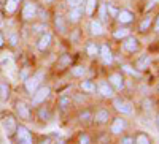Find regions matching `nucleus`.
I'll use <instances>...</instances> for the list:
<instances>
[{
	"instance_id": "nucleus-1",
	"label": "nucleus",
	"mask_w": 159,
	"mask_h": 144,
	"mask_svg": "<svg viewBox=\"0 0 159 144\" xmlns=\"http://www.w3.org/2000/svg\"><path fill=\"white\" fill-rule=\"evenodd\" d=\"M49 29L52 30V33L61 36V38H67L69 32H70V25L65 19V15H64V10H52V15H51V19H49Z\"/></svg>"
},
{
	"instance_id": "nucleus-2",
	"label": "nucleus",
	"mask_w": 159,
	"mask_h": 144,
	"mask_svg": "<svg viewBox=\"0 0 159 144\" xmlns=\"http://www.w3.org/2000/svg\"><path fill=\"white\" fill-rule=\"evenodd\" d=\"M76 62V56L72 51H62L61 54L56 57L54 63L51 65V71L56 76H62L69 71V68Z\"/></svg>"
},
{
	"instance_id": "nucleus-3",
	"label": "nucleus",
	"mask_w": 159,
	"mask_h": 144,
	"mask_svg": "<svg viewBox=\"0 0 159 144\" xmlns=\"http://www.w3.org/2000/svg\"><path fill=\"white\" fill-rule=\"evenodd\" d=\"M46 76H48V71L45 68H37V70H34V73L27 79L22 81V90L29 95V98L32 97V94L40 86H43L46 83Z\"/></svg>"
},
{
	"instance_id": "nucleus-4",
	"label": "nucleus",
	"mask_w": 159,
	"mask_h": 144,
	"mask_svg": "<svg viewBox=\"0 0 159 144\" xmlns=\"http://www.w3.org/2000/svg\"><path fill=\"white\" fill-rule=\"evenodd\" d=\"M110 106H111V111L119 114V116H132L135 114V106L129 98H126L123 94H116L111 100H110Z\"/></svg>"
},
{
	"instance_id": "nucleus-5",
	"label": "nucleus",
	"mask_w": 159,
	"mask_h": 144,
	"mask_svg": "<svg viewBox=\"0 0 159 144\" xmlns=\"http://www.w3.org/2000/svg\"><path fill=\"white\" fill-rule=\"evenodd\" d=\"M119 49H121L124 54H127L129 57H134V56L140 54L142 49H143L140 36L135 35V33H130L129 36L124 38V40L119 41Z\"/></svg>"
},
{
	"instance_id": "nucleus-6",
	"label": "nucleus",
	"mask_w": 159,
	"mask_h": 144,
	"mask_svg": "<svg viewBox=\"0 0 159 144\" xmlns=\"http://www.w3.org/2000/svg\"><path fill=\"white\" fill-rule=\"evenodd\" d=\"M54 40H56V35L52 33L51 29H48V30H45L43 33H40L35 38L34 46H35L37 52H40V54L45 56V54H49L51 49L54 48Z\"/></svg>"
},
{
	"instance_id": "nucleus-7",
	"label": "nucleus",
	"mask_w": 159,
	"mask_h": 144,
	"mask_svg": "<svg viewBox=\"0 0 159 144\" xmlns=\"http://www.w3.org/2000/svg\"><path fill=\"white\" fill-rule=\"evenodd\" d=\"M86 21V30H88V36L94 38V40H100L105 38L108 33V27L105 25L99 18H91V19H84Z\"/></svg>"
},
{
	"instance_id": "nucleus-8",
	"label": "nucleus",
	"mask_w": 159,
	"mask_h": 144,
	"mask_svg": "<svg viewBox=\"0 0 159 144\" xmlns=\"http://www.w3.org/2000/svg\"><path fill=\"white\" fill-rule=\"evenodd\" d=\"M13 112L22 124H29L34 121V108L30 106V103L24 100H16L13 103Z\"/></svg>"
},
{
	"instance_id": "nucleus-9",
	"label": "nucleus",
	"mask_w": 159,
	"mask_h": 144,
	"mask_svg": "<svg viewBox=\"0 0 159 144\" xmlns=\"http://www.w3.org/2000/svg\"><path fill=\"white\" fill-rule=\"evenodd\" d=\"M54 114H56L54 106H52L49 101H46L43 104H40V106L34 108V117H35L34 121L40 122L42 125H48V124L52 122V119H54Z\"/></svg>"
},
{
	"instance_id": "nucleus-10",
	"label": "nucleus",
	"mask_w": 159,
	"mask_h": 144,
	"mask_svg": "<svg viewBox=\"0 0 159 144\" xmlns=\"http://www.w3.org/2000/svg\"><path fill=\"white\" fill-rule=\"evenodd\" d=\"M38 2L37 0H24L19 8V18L24 24H32L37 21V13H38Z\"/></svg>"
},
{
	"instance_id": "nucleus-11",
	"label": "nucleus",
	"mask_w": 159,
	"mask_h": 144,
	"mask_svg": "<svg viewBox=\"0 0 159 144\" xmlns=\"http://www.w3.org/2000/svg\"><path fill=\"white\" fill-rule=\"evenodd\" d=\"M105 79L108 81V84L115 89L116 94H124L127 89V78L121 70H111L107 73Z\"/></svg>"
},
{
	"instance_id": "nucleus-12",
	"label": "nucleus",
	"mask_w": 159,
	"mask_h": 144,
	"mask_svg": "<svg viewBox=\"0 0 159 144\" xmlns=\"http://www.w3.org/2000/svg\"><path fill=\"white\" fill-rule=\"evenodd\" d=\"M113 117V111L111 108H107V106H94L92 108V127H97V128H102V127H107Z\"/></svg>"
},
{
	"instance_id": "nucleus-13",
	"label": "nucleus",
	"mask_w": 159,
	"mask_h": 144,
	"mask_svg": "<svg viewBox=\"0 0 159 144\" xmlns=\"http://www.w3.org/2000/svg\"><path fill=\"white\" fill-rule=\"evenodd\" d=\"M0 124H2V128H3L7 138H13V135H15L16 128L19 125V121L13 111H2L0 112Z\"/></svg>"
},
{
	"instance_id": "nucleus-14",
	"label": "nucleus",
	"mask_w": 159,
	"mask_h": 144,
	"mask_svg": "<svg viewBox=\"0 0 159 144\" xmlns=\"http://www.w3.org/2000/svg\"><path fill=\"white\" fill-rule=\"evenodd\" d=\"M129 130V121L126 116H119V114H115L111 117V121L108 124V133L115 138H119L121 135L127 133Z\"/></svg>"
},
{
	"instance_id": "nucleus-15",
	"label": "nucleus",
	"mask_w": 159,
	"mask_h": 144,
	"mask_svg": "<svg viewBox=\"0 0 159 144\" xmlns=\"http://www.w3.org/2000/svg\"><path fill=\"white\" fill-rule=\"evenodd\" d=\"M105 68H111L116 63V54L113 51V46L108 41H100V49H99V59H97Z\"/></svg>"
},
{
	"instance_id": "nucleus-16",
	"label": "nucleus",
	"mask_w": 159,
	"mask_h": 144,
	"mask_svg": "<svg viewBox=\"0 0 159 144\" xmlns=\"http://www.w3.org/2000/svg\"><path fill=\"white\" fill-rule=\"evenodd\" d=\"M51 97H52V86L48 84V83H45L43 86H40V87L35 90V92L32 94L29 103H30L32 108H37V106H40V104H43V103L49 101Z\"/></svg>"
},
{
	"instance_id": "nucleus-17",
	"label": "nucleus",
	"mask_w": 159,
	"mask_h": 144,
	"mask_svg": "<svg viewBox=\"0 0 159 144\" xmlns=\"http://www.w3.org/2000/svg\"><path fill=\"white\" fill-rule=\"evenodd\" d=\"M64 15H65V19H67L70 27L81 25L83 21L86 19L84 18V8H83V5H78V6H73V8L64 10Z\"/></svg>"
},
{
	"instance_id": "nucleus-18",
	"label": "nucleus",
	"mask_w": 159,
	"mask_h": 144,
	"mask_svg": "<svg viewBox=\"0 0 159 144\" xmlns=\"http://www.w3.org/2000/svg\"><path fill=\"white\" fill-rule=\"evenodd\" d=\"M73 108H75V104H73V100H72V94H67V92L59 94V97L56 98V103H54L56 112L61 114V116H67Z\"/></svg>"
},
{
	"instance_id": "nucleus-19",
	"label": "nucleus",
	"mask_w": 159,
	"mask_h": 144,
	"mask_svg": "<svg viewBox=\"0 0 159 144\" xmlns=\"http://www.w3.org/2000/svg\"><path fill=\"white\" fill-rule=\"evenodd\" d=\"M137 22V13L134 10H130L127 6H119V11L115 18L113 24H119V25H134Z\"/></svg>"
},
{
	"instance_id": "nucleus-20",
	"label": "nucleus",
	"mask_w": 159,
	"mask_h": 144,
	"mask_svg": "<svg viewBox=\"0 0 159 144\" xmlns=\"http://www.w3.org/2000/svg\"><path fill=\"white\" fill-rule=\"evenodd\" d=\"M11 139L15 141V144H35L32 132L27 128V125L21 124V122H19V125H18L16 132H15V135H13Z\"/></svg>"
},
{
	"instance_id": "nucleus-21",
	"label": "nucleus",
	"mask_w": 159,
	"mask_h": 144,
	"mask_svg": "<svg viewBox=\"0 0 159 144\" xmlns=\"http://www.w3.org/2000/svg\"><path fill=\"white\" fill-rule=\"evenodd\" d=\"M153 16H154V13H145V15H142V18H137V22H135L137 35H148V33H151Z\"/></svg>"
},
{
	"instance_id": "nucleus-22",
	"label": "nucleus",
	"mask_w": 159,
	"mask_h": 144,
	"mask_svg": "<svg viewBox=\"0 0 159 144\" xmlns=\"http://www.w3.org/2000/svg\"><path fill=\"white\" fill-rule=\"evenodd\" d=\"M96 84H97V87H96V95H99L102 100L110 101V100L116 95L115 89L108 84V81L105 79V78H102V79H96Z\"/></svg>"
},
{
	"instance_id": "nucleus-23",
	"label": "nucleus",
	"mask_w": 159,
	"mask_h": 144,
	"mask_svg": "<svg viewBox=\"0 0 159 144\" xmlns=\"http://www.w3.org/2000/svg\"><path fill=\"white\" fill-rule=\"evenodd\" d=\"M130 63L134 65L139 71H142L145 74L151 68V65H153V56L148 54V52H140V54L135 56V59H132Z\"/></svg>"
},
{
	"instance_id": "nucleus-24",
	"label": "nucleus",
	"mask_w": 159,
	"mask_h": 144,
	"mask_svg": "<svg viewBox=\"0 0 159 144\" xmlns=\"http://www.w3.org/2000/svg\"><path fill=\"white\" fill-rule=\"evenodd\" d=\"M99 49H100V41L94 38H88L83 41V52L89 60H97L99 59Z\"/></svg>"
},
{
	"instance_id": "nucleus-25",
	"label": "nucleus",
	"mask_w": 159,
	"mask_h": 144,
	"mask_svg": "<svg viewBox=\"0 0 159 144\" xmlns=\"http://www.w3.org/2000/svg\"><path fill=\"white\" fill-rule=\"evenodd\" d=\"M130 33H134V29L130 25H119V24H115V27H111L110 30V38L111 41H121L124 40L126 36H129Z\"/></svg>"
},
{
	"instance_id": "nucleus-26",
	"label": "nucleus",
	"mask_w": 159,
	"mask_h": 144,
	"mask_svg": "<svg viewBox=\"0 0 159 144\" xmlns=\"http://www.w3.org/2000/svg\"><path fill=\"white\" fill-rule=\"evenodd\" d=\"M78 90L80 92H83V94H86V95H96V87H97V84H96V79L94 78H91V76H86V78H83V79H78Z\"/></svg>"
},
{
	"instance_id": "nucleus-27",
	"label": "nucleus",
	"mask_w": 159,
	"mask_h": 144,
	"mask_svg": "<svg viewBox=\"0 0 159 144\" xmlns=\"http://www.w3.org/2000/svg\"><path fill=\"white\" fill-rule=\"evenodd\" d=\"M88 73H89V68H88V65L86 63H78V62H75L72 67L69 68V71H67V74L72 78V79H83V78H86L88 76Z\"/></svg>"
},
{
	"instance_id": "nucleus-28",
	"label": "nucleus",
	"mask_w": 159,
	"mask_h": 144,
	"mask_svg": "<svg viewBox=\"0 0 159 144\" xmlns=\"http://www.w3.org/2000/svg\"><path fill=\"white\" fill-rule=\"evenodd\" d=\"M76 122L81 127L92 125V108L91 106H83L76 112Z\"/></svg>"
},
{
	"instance_id": "nucleus-29",
	"label": "nucleus",
	"mask_w": 159,
	"mask_h": 144,
	"mask_svg": "<svg viewBox=\"0 0 159 144\" xmlns=\"http://www.w3.org/2000/svg\"><path fill=\"white\" fill-rule=\"evenodd\" d=\"M119 70H121L124 74H129L130 78H134V79H142V78L145 76V74H143L142 71H139L130 62H119Z\"/></svg>"
},
{
	"instance_id": "nucleus-30",
	"label": "nucleus",
	"mask_w": 159,
	"mask_h": 144,
	"mask_svg": "<svg viewBox=\"0 0 159 144\" xmlns=\"http://www.w3.org/2000/svg\"><path fill=\"white\" fill-rule=\"evenodd\" d=\"M99 3H100V0H84L83 8H84V18L86 19H91V18L96 16Z\"/></svg>"
},
{
	"instance_id": "nucleus-31",
	"label": "nucleus",
	"mask_w": 159,
	"mask_h": 144,
	"mask_svg": "<svg viewBox=\"0 0 159 144\" xmlns=\"http://www.w3.org/2000/svg\"><path fill=\"white\" fill-rule=\"evenodd\" d=\"M19 8H21V3L16 2V0H3L2 11L5 13V16H15L19 11Z\"/></svg>"
},
{
	"instance_id": "nucleus-32",
	"label": "nucleus",
	"mask_w": 159,
	"mask_h": 144,
	"mask_svg": "<svg viewBox=\"0 0 159 144\" xmlns=\"http://www.w3.org/2000/svg\"><path fill=\"white\" fill-rule=\"evenodd\" d=\"M67 40L72 43V44H83V30L80 25H76V27H70V32L67 35Z\"/></svg>"
},
{
	"instance_id": "nucleus-33",
	"label": "nucleus",
	"mask_w": 159,
	"mask_h": 144,
	"mask_svg": "<svg viewBox=\"0 0 159 144\" xmlns=\"http://www.w3.org/2000/svg\"><path fill=\"white\" fill-rule=\"evenodd\" d=\"M132 138H134V144H154L153 138L143 130H135L132 133Z\"/></svg>"
},
{
	"instance_id": "nucleus-34",
	"label": "nucleus",
	"mask_w": 159,
	"mask_h": 144,
	"mask_svg": "<svg viewBox=\"0 0 159 144\" xmlns=\"http://www.w3.org/2000/svg\"><path fill=\"white\" fill-rule=\"evenodd\" d=\"M11 98V84L7 79H0V101L7 103Z\"/></svg>"
},
{
	"instance_id": "nucleus-35",
	"label": "nucleus",
	"mask_w": 159,
	"mask_h": 144,
	"mask_svg": "<svg viewBox=\"0 0 159 144\" xmlns=\"http://www.w3.org/2000/svg\"><path fill=\"white\" fill-rule=\"evenodd\" d=\"M5 41H7V46L10 49H16L19 46V41H21V36H19V32L18 30H11L7 38H5Z\"/></svg>"
},
{
	"instance_id": "nucleus-36",
	"label": "nucleus",
	"mask_w": 159,
	"mask_h": 144,
	"mask_svg": "<svg viewBox=\"0 0 159 144\" xmlns=\"http://www.w3.org/2000/svg\"><path fill=\"white\" fill-rule=\"evenodd\" d=\"M73 144H94V138H92V135L88 133L86 130H81V132H78Z\"/></svg>"
},
{
	"instance_id": "nucleus-37",
	"label": "nucleus",
	"mask_w": 159,
	"mask_h": 144,
	"mask_svg": "<svg viewBox=\"0 0 159 144\" xmlns=\"http://www.w3.org/2000/svg\"><path fill=\"white\" fill-rule=\"evenodd\" d=\"M32 73H34V67H32L30 63L25 62V63H22V65H21V68H19V71H18V79L22 83V81L27 79V78H29Z\"/></svg>"
},
{
	"instance_id": "nucleus-38",
	"label": "nucleus",
	"mask_w": 159,
	"mask_h": 144,
	"mask_svg": "<svg viewBox=\"0 0 159 144\" xmlns=\"http://www.w3.org/2000/svg\"><path fill=\"white\" fill-rule=\"evenodd\" d=\"M119 11V6L113 2H108L107 0V13H108V18H110V22H115V18Z\"/></svg>"
},
{
	"instance_id": "nucleus-39",
	"label": "nucleus",
	"mask_w": 159,
	"mask_h": 144,
	"mask_svg": "<svg viewBox=\"0 0 159 144\" xmlns=\"http://www.w3.org/2000/svg\"><path fill=\"white\" fill-rule=\"evenodd\" d=\"M151 33L153 35H159V6L154 11V16H153V27H151Z\"/></svg>"
},
{
	"instance_id": "nucleus-40",
	"label": "nucleus",
	"mask_w": 159,
	"mask_h": 144,
	"mask_svg": "<svg viewBox=\"0 0 159 144\" xmlns=\"http://www.w3.org/2000/svg\"><path fill=\"white\" fill-rule=\"evenodd\" d=\"M84 0H61V5L64 6V10L67 8H73V6H78V5H83Z\"/></svg>"
},
{
	"instance_id": "nucleus-41",
	"label": "nucleus",
	"mask_w": 159,
	"mask_h": 144,
	"mask_svg": "<svg viewBox=\"0 0 159 144\" xmlns=\"http://www.w3.org/2000/svg\"><path fill=\"white\" fill-rule=\"evenodd\" d=\"M153 106H154V103H153V100H151L150 97L142 98V101H140V108H142L143 111H151Z\"/></svg>"
},
{
	"instance_id": "nucleus-42",
	"label": "nucleus",
	"mask_w": 159,
	"mask_h": 144,
	"mask_svg": "<svg viewBox=\"0 0 159 144\" xmlns=\"http://www.w3.org/2000/svg\"><path fill=\"white\" fill-rule=\"evenodd\" d=\"M116 144H134V138H132V133H124L118 138V142Z\"/></svg>"
},
{
	"instance_id": "nucleus-43",
	"label": "nucleus",
	"mask_w": 159,
	"mask_h": 144,
	"mask_svg": "<svg viewBox=\"0 0 159 144\" xmlns=\"http://www.w3.org/2000/svg\"><path fill=\"white\" fill-rule=\"evenodd\" d=\"M10 60H11V56L8 52H2V54H0V68H3L5 65H8Z\"/></svg>"
},
{
	"instance_id": "nucleus-44",
	"label": "nucleus",
	"mask_w": 159,
	"mask_h": 144,
	"mask_svg": "<svg viewBox=\"0 0 159 144\" xmlns=\"http://www.w3.org/2000/svg\"><path fill=\"white\" fill-rule=\"evenodd\" d=\"M52 141H54V138H52V136L43 135V136L38 138V141H35V144H52Z\"/></svg>"
},
{
	"instance_id": "nucleus-45",
	"label": "nucleus",
	"mask_w": 159,
	"mask_h": 144,
	"mask_svg": "<svg viewBox=\"0 0 159 144\" xmlns=\"http://www.w3.org/2000/svg\"><path fill=\"white\" fill-rule=\"evenodd\" d=\"M37 2H38L40 5H43V6L52 8V6H56V3H59L61 0H37Z\"/></svg>"
},
{
	"instance_id": "nucleus-46",
	"label": "nucleus",
	"mask_w": 159,
	"mask_h": 144,
	"mask_svg": "<svg viewBox=\"0 0 159 144\" xmlns=\"http://www.w3.org/2000/svg\"><path fill=\"white\" fill-rule=\"evenodd\" d=\"M52 144H69V141L65 139V138H54Z\"/></svg>"
},
{
	"instance_id": "nucleus-47",
	"label": "nucleus",
	"mask_w": 159,
	"mask_h": 144,
	"mask_svg": "<svg viewBox=\"0 0 159 144\" xmlns=\"http://www.w3.org/2000/svg\"><path fill=\"white\" fill-rule=\"evenodd\" d=\"M5 44H7V41H5V35L2 33V30H0V49H3Z\"/></svg>"
},
{
	"instance_id": "nucleus-48",
	"label": "nucleus",
	"mask_w": 159,
	"mask_h": 144,
	"mask_svg": "<svg viewBox=\"0 0 159 144\" xmlns=\"http://www.w3.org/2000/svg\"><path fill=\"white\" fill-rule=\"evenodd\" d=\"M154 125H156L157 132H159V111H157V112H156V116H154Z\"/></svg>"
},
{
	"instance_id": "nucleus-49",
	"label": "nucleus",
	"mask_w": 159,
	"mask_h": 144,
	"mask_svg": "<svg viewBox=\"0 0 159 144\" xmlns=\"http://www.w3.org/2000/svg\"><path fill=\"white\" fill-rule=\"evenodd\" d=\"M156 49L159 51V35H157V40H156Z\"/></svg>"
},
{
	"instance_id": "nucleus-50",
	"label": "nucleus",
	"mask_w": 159,
	"mask_h": 144,
	"mask_svg": "<svg viewBox=\"0 0 159 144\" xmlns=\"http://www.w3.org/2000/svg\"><path fill=\"white\" fill-rule=\"evenodd\" d=\"M3 16H5V13H3V11H0V21H3Z\"/></svg>"
},
{
	"instance_id": "nucleus-51",
	"label": "nucleus",
	"mask_w": 159,
	"mask_h": 144,
	"mask_svg": "<svg viewBox=\"0 0 159 144\" xmlns=\"http://www.w3.org/2000/svg\"><path fill=\"white\" fill-rule=\"evenodd\" d=\"M156 90H157V92H159V79L156 81Z\"/></svg>"
},
{
	"instance_id": "nucleus-52",
	"label": "nucleus",
	"mask_w": 159,
	"mask_h": 144,
	"mask_svg": "<svg viewBox=\"0 0 159 144\" xmlns=\"http://www.w3.org/2000/svg\"><path fill=\"white\" fill-rule=\"evenodd\" d=\"M16 2H19V3H22V2H24V0H16Z\"/></svg>"
},
{
	"instance_id": "nucleus-53",
	"label": "nucleus",
	"mask_w": 159,
	"mask_h": 144,
	"mask_svg": "<svg viewBox=\"0 0 159 144\" xmlns=\"http://www.w3.org/2000/svg\"><path fill=\"white\" fill-rule=\"evenodd\" d=\"M0 29H2V21H0Z\"/></svg>"
}]
</instances>
